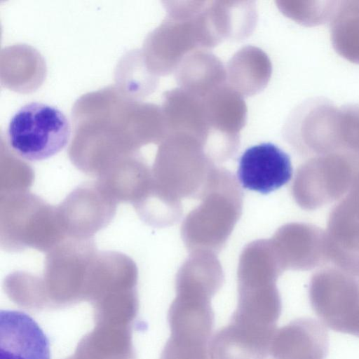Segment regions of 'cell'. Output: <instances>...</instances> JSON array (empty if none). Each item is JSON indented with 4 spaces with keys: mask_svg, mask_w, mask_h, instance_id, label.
<instances>
[{
    "mask_svg": "<svg viewBox=\"0 0 359 359\" xmlns=\"http://www.w3.org/2000/svg\"><path fill=\"white\" fill-rule=\"evenodd\" d=\"M71 133L70 122L61 110L31 102L11 117L6 137L9 147L20 158L38 161L61 151L69 143Z\"/></svg>",
    "mask_w": 359,
    "mask_h": 359,
    "instance_id": "obj_1",
    "label": "cell"
},
{
    "mask_svg": "<svg viewBox=\"0 0 359 359\" xmlns=\"http://www.w3.org/2000/svg\"><path fill=\"white\" fill-rule=\"evenodd\" d=\"M292 175L290 156L271 142L248 148L239 159L237 176L243 187L263 194L285 184Z\"/></svg>",
    "mask_w": 359,
    "mask_h": 359,
    "instance_id": "obj_2",
    "label": "cell"
},
{
    "mask_svg": "<svg viewBox=\"0 0 359 359\" xmlns=\"http://www.w3.org/2000/svg\"><path fill=\"white\" fill-rule=\"evenodd\" d=\"M330 345L324 324L300 318L277 329L270 346L272 359H325Z\"/></svg>",
    "mask_w": 359,
    "mask_h": 359,
    "instance_id": "obj_3",
    "label": "cell"
},
{
    "mask_svg": "<svg viewBox=\"0 0 359 359\" xmlns=\"http://www.w3.org/2000/svg\"><path fill=\"white\" fill-rule=\"evenodd\" d=\"M209 299V297L198 293L179 292L168 313L170 338L207 346L215 320Z\"/></svg>",
    "mask_w": 359,
    "mask_h": 359,
    "instance_id": "obj_4",
    "label": "cell"
},
{
    "mask_svg": "<svg viewBox=\"0 0 359 359\" xmlns=\"http://www.w3.org/2000/svg\"><path fill=\"white\" fill-rule=\"evenodd\" d=\"M1 359H50L49 342L36 322L18 311L0 313Z\"/></svg>",
    "mask_w": 359,
    "mask_h": 359,
    "instance_id": "obj_5",
    "label": "cell"
},
{
    "mask_svg": "<svg viewBox=\"0 0 359 359\" xmlns=\"http://www.w3.org/2000/svg\"><path fill=\"white\" fill-rule=\"evenodd\" d=\"M276 330L230 320L212 337L209 356L211 359H267Z\"/></svg>",
    "mask_w": 359,
    "mask_h": 359,
    "instance_id": "obj_6",
    "label": "cell"
},
{
    "mask_svg": "<svg viewBox=\"0 0 359 359\" xmlns=\"http://www.w3.org/2000/svg\"><path fill=\"white\" fill-rule=\"evenodd\" d=\"M311 304L321 323L331 330L359 337V292L341 285H317Z\"/></svg>",
    "mask_w": 359,
    "mask_h": 359,
    "instance_id": "obj_7",
    "label": "cell"
},
{
    "mask_svg": "<svg viewBox=\"0 0 359 359\" xmlns=\"http://www.w3.org/2000/svg\"><path fill=\"white\" fill-rule=\"evenodd\" d=\"M74 359H136L131 326L95 324L78 344Z\"/></svg>",
    "mask_w": 359,
    "mask_h": 359,
    "instance_id": "obj_8",
    "label": "cell"
},
{
    "mask_svg": "<svg viewBox=\"0 0 359 359\" xmlns=\"http://www.w3.org/2000/svg\"><path fill=\"white\" fill-rule=\"evenodd\" d=\"M331 19L334 50L350 62L359 64V1H339Z\"/></svg>",
    "mask_w": 359,
    "mask_h": 359,
    "instance_id": "obj_9",
    "label": "cell"
},
{
    "mask_svg": "<svg viewBox=\"0 0 359 359\" xmlns=\"http://www.w3.org/2000/svg\"><path fill=\"white\" fill-rule=\"evenodd\" d=\"M283 12L304 25L312 26L323 23L332 18L339 1H280Z\"/></svg>",
    "mask_w": 359,
    "mask_h": 359,
    "instance_id": "obj_10",
    "label": "cell"
},
{
    "mask_svg": "<svg viewBox=\"0 0 359 359\" xmlns=\"http://www.w3.org/2000/svg\"><path fill=\"white\" fill-rule=\"evenodd\" d=\"M160 359H208L207 347L167 341Z\"/></svg>",
    "mask_w": 359,
    "mask_h": 359,
    "instance_id": "obj_11",
    "label": "cell"
},
{
    "mask_svg": "<svg viewBox=\"0 0 359 359\" xmlns=\"http://www.w3.org/2000/svg\"><path fill=\"white\" fill-rule=\"evenodd\" d=\"M66 359H74V357H73V356H72V357H69V358H66Z\"/></svg>",
    "mask_w": 359,
    "mask_h": 359,
    "instance_id": "obj_12",
    "label": "cell"
}]
</instances>
